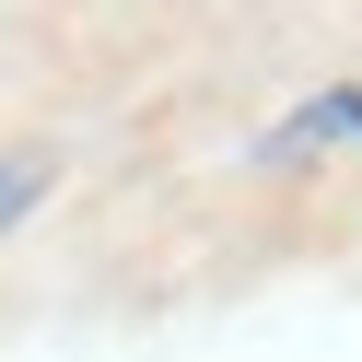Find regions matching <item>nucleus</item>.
Wrapping results in <instances>:
<instances>
[{"label":"nucleus","instance_id":"obj_1","mask_svg":"<svg viewBox=\"0 0 362 362\" xmlns=\"http://www.w3.org/2000/svg\"><path fill=\"white\" fill-rule=\"evenodd\" d=\"M47 187H59V164H47V152H0V234H12V222H24Z\"/></svg>","mask_w":362,"mask_h":362}]
</instances>
